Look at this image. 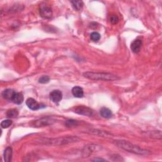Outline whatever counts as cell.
Masks as SVG:
<instances>
[{
  "instance_id": "cell-23",
  "label": "cell",
  "mask_w": 162,
  "mask_h": 162,
  "mask_svg": "<svg viewBox=\"0 0 162 162\" xmlns=\"http://www.w3.org/2000/svg\"><path fill=\"white\" fill-rule=\"evenodd\" d=\"M92 161H105V160L103 159H99V158H96V159H95V160H93Z\"/></svg>"
},
{
  "instance_id": "cell-5",
  "label": "cell",
  "mask_w": 162,
  "mask_h": 162,
  "mask_svg": "<svg viewBox=\"0 0 162 162\" xmlns=\"http://www.w3.org/2000/svg\"><path fill=\"white\" fill-rule=\"evenodd\" d=\"M39 13L42 18L50 19L52 16V8L47 3H43L39 5Z\"/></svg>"
},
{
  "instance_id": "cell-12",
  "label": "cell",
  "mask_w": 162,
  "mask_h": 162,
  "mask_svg": "<svg viewBox=\"0 0 162 162\" xmlns=\"http://www.w3.org/2000/svg\"><path fill=\"white\" fill-rule=\"evenodd\" d=\"M24 100V98L22 94L16 92L14 97H13L11 101H13L14 103L16 105H20L23 103Z\"/></svg>"
},
{
  "instance_id": "cell-13",
  "label": "cell",
  "mask_w": 162,
  "mask_h": 162,
  "mask_svg": "<svg viewBox=\"0 0 162 162\" xmlns=\"http://www.w3.org/2000/svg\"><path fill=\"white\" fill-rule=\"evenodd\" d=\"M4 160L6 162H10L11 161L12 157V149L10 147H7L4 152Z\"/></svg>"
},
{
  "instance_id": "cell-6",
  "label": "cell",
  "mask_w": 162,
  "mask_h": 162,
  "mask_svg": "<svg viewBox=\"0 0 162 162\" xmlns=\"http://www.w3.org/2000/svg\"><path fill=\"white\" fill-rule=\"evenodd\" d=\"M74 112L84 116L91 117L93 115V110L86 106H77L74 109Z\"/></svg>"
},
{
  "instance_id": "cell-3",
  "label": "cell",
  "mask_w": 162,
  "mask_h": 162,
  "mask_svg": "<svg viewBox=\"0 0 162 162\" xmlns=\"http://www.w3.org/2000/svg\"><path fill=\"white\" fill-rule=\"evenodd\" d=\"M78 140H79V138L75 136H65L55 139H44V140H41V143L52 145H63L77 142Z\"/></svg>"
},
{
  "instance_id": "cell-17",
  "label": "cell",
  "mask_w": 162,
  "mask_h": 162,
  "mask_svg": "<svg viewBox=\"0 0 162 162\" xmlns=\"http://www.w3.org/2000/svg\"><path fill=\"white\" fill-rule=\"evenodd\" d=\"M72 6L76 10H80L83 6V2L82 1H71Z\"/></svg>"
},
{
  "instance_id": "cell-21",
  "label": "cell",
  "mask_w": 162,
  "mask_h": 162,
  "mask_svg": "<svg viewBox=\"0 0 162 162\" xmlns=\"http://www.w3.org/2000/svg\"><path fill=\"white\" fill-rule=\"evenodd\" d=\"M110 22L112 23V24H117L118 22L119 19H118L117 15H112L110 16Z\"/></svg>"
},
{
  "instance_id": "cell-10",
  "label": "cell",
  "mask_w": 162,
  "mask_h": 162,
  "mask_svg": "<svg viewBox=\"0 0 162 162\" xmlns=\"http://www.w3.org/2000/svg\"><path fill=\"white\" fill-rule=\"evenodd\" d=\"M15 93H16V91L13 90V89H7L2 92V96L4 97V98L7 100L11 101Z\"/></svg>"
},
{
  "instance_id": "cell-7",
  "label": "cell",
  "mask_w": 162,
  "mask_h": 162,
  "mask_svg": "<svg viewBox=\"0 0 162 162\" xmlns=\"http://www.w3.org/2000/svg\"><path fill=\"white\" fill-rule=\"evenodd\" d=\"M49 97L54 103H58L62 99V92L59 90H54L50 93Z\"/></svg>"
},
{
  "instance_id": "cell-14",
  "label": "cell",
  "mask_w": 162,
  "mask_h": 162,
  "mask_svg": "<svg viewBox=\"0 0 162 162\" xmlns=\"http://www.w3.org/2000/svg\"><path fill=\"white\" fill-rule=\"evenodd\" d=\"M100 115L105 118H110L112 117V112L109 108L103 107L100 110Z\"/></svg>"
},
{
  "instance_id": "cell-15",
  "label": "cell",
  "mask_w": 162,
  "mask_h": 162,
  "mask_svg": "<svg viewBox=\"0 0 162 162\" xmlns=\"http://www.w3.org/2000/svg\"><path fill=\"white\" fill-rule=\"evenodd\" d=\"M96 146H94V145H89V146H87V147L86 146L85 148V151H84V154L85 156H89L90 155L92 152L96 150Z\"/></svg>"
},
{
  "instance_id": "cell-4",
  "label": "cell",
  "mask_w": 162,
  "mask_h": 162,
  "mask_svg": "<svg viewBox=\"0 0 162 162\" xmlns=\"http://www.w3.org/2000/svg\"><path fill=\"white\" fill-rule=\"evenodd\" d=\"M55 122V120L50 117H43L37 120L33 121L31 123L32 126L34 127H42L45 126H48L49 125H52Z\"/></svg>"
},
{
  "instance_id": "cell-19",
  "label": "cell",
  "mask_w": 162,
  "mask_h": 162,
  "mask_svg": "<svg viewBox=\"0 0 162 162\" xmlns=\"http://www.w3.org/2000/svg\"><path fill=\"white\" fill-rule=\"evenodd\" d=\"M90 37H91V39L92 41H95V42H97V41H98L100 39L101 36H100V34L98 32H94L91 34Z\"/></svg>"
},
{
  "instance_id": "cell-16",
  "label": "cell",
  "mask_w": 162,
  "mask_h": 162,
  "mask_svg": "<svg viewBox=\"0 0 162 162\" xmlns=\"http://www.w3.org/2000/svg\"><path fill=\"white\" fill-rule=\"evenodd\" d=\"M19 115V112L16 109H10L6 112V116L8 118H16Z\"/></svg>"
},
{
  "instance_id": "cell-22",
  "label": "cell",
  "mask_w": 162,
  "mask_h": 162,
  "mask_svg": "<svg viewBox=\"0 0 162 162\" xmlns=\"http://www.w3.org/2000/svg\"><path fill=\"white\" fill-rule=\"evenodd\" d=\"M49 77L47 75H43L39 79V82L41 84H46L49 82Z\"/></svg>"
},
{
  "instance_id": "cell-18",
  "label": "cell",
  "mask_w": 162,
  "mask_h": 162,
  "mask_svg": "<svg viewBox=\"0 0 162 162\" xmlns=\"http://www.w3.org/2000/svg\"><path fill=\"white\" fill-rule=\"evenodd\" d=\"M78 123H79L78 121L72 120V119H70V120H67L65 122V125L67 127H73L77 126Z\"/></svg>"
},
{
  "instance_id": "cell-9",
  "label": "cell",
  "mask_w": 162,
  "mask_h": 162,
  "mask_svg": "<svg viewBox=\"0 0 162 162\" xmlns=\"http://www.w3.org/2000/svg\"><path fill=\"white\" fill-rule=\"evenodd\" d=\"M142 41L140 39H135L132 42L130 48L132 51L135 53H138L140 52L142 47Z\"/></svg>"
},
{
  "instance_id": "cell-20",
  "label": "cell",
  "mask_w": 162,
  "mask_h": 162,
  "mask_svg": "<svg viewBox=\"0 0 162 162\" xmlns=\"http://www.w3.org/2000/svg\"><path fill=\"white\" fill-rule=\"evenodd\" d=\"M12 124V121L11 120H5L1 122V127L3 129H6V128H8L10 127V125Z\"/></svg>"
},
{
  "instance_id": "cell-11",
  "label": "cell",
  "mask_w": 162,
  "mask_h": 162,
  "mask_svg": "<svg viewBox=\"0 0 162 162\" xmlns=\"http://www.w3.org/2000/svg\"><path fill=\"white\" fill-rule=\"evenodd\" d=\"M72 95L75 97H78V98H81L84 96L83 89L79 86H75L72 88Z\"/></svg>"
},
{
  "instance_id": "cell-8",
  "label": "cell",
  "mask_w": 162,
  "mask_h": 162,
  "mask_svg": "<svg viewBox=\"0 0 162 162\" xmlns=\"http://www.w3.org/2000/svg\"><path fill=\"white\" fill-rule=\"evenodd\" d=\"M26 105L28 108L32 110H37L41 108V105L38 103L37 101L34 99L31 98V97L28 98L26 100Z\"/></svg>"
},
{
  "instance_id": "cell-2",
  "label": "cell",
  "mask_w": 162,
  "mask_h": 162,
  "mask_svg": "<svg viewBox=\"0 0 162 162\" xmlns=\"http://www.w3.org/2000/svg\"><path fill=\"white\" fill-rule=\"evenodd\" d=\"M84 77L91 80H103V81H114L118 80V76L111 73H105V72H87L83 74Z\"/></svg>"
},
{
  "instance_id": "cell-1",
  "label": "cell",
  "mask_w": 162,
  "mask_h": 162,
  "mask_svg": "<svg viewBox=\"0 0 162 162\" xmlns=\"http://www.w3.org/2000/svg\"><path fill=\"white\" fill-rule=\"evenodd\" d=\"M115 143L119 148H120L127 151L134 153V154L145 155L150 153V151H148V150H144V149L140 148L139 146H136V145H134L130 142L126 141V140H117V141H115Z\"/></svg>"
}]
</instances>
